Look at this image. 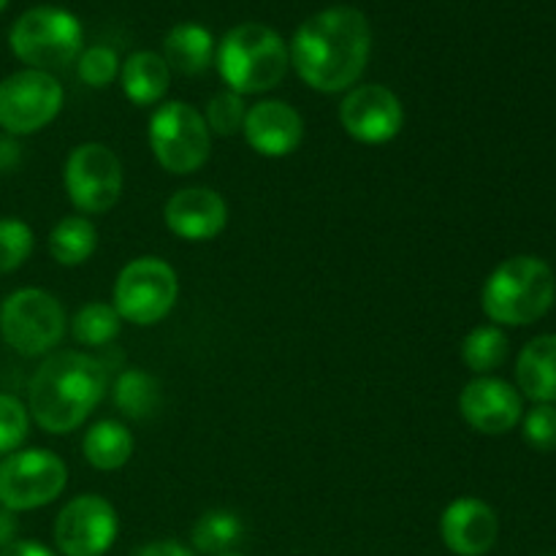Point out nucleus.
I'll use <instances>...</instances> for the list:
<instances>
[{"label": "nucleus", "instance_id": "obj_1", "mask_svg": "<svg viewBox=\"0 0 556 556\" xmlns=\"http://www.w3.org/2000/svg\"><path fill=\"white\" fill-rule=\"evenodd\" d=\"M372 52V27L353 5H334L299 25L288 47L291 63L318 92L351 90L362 79Z\"/></svg>", "mask_w": 556, "mask_h": 556}, {"label": "nucleus", "instance_id": "obj_2", "mask_svg": "<svg viewBox=\"0 0 556 556\" xmlns=\"http://www.w3.org/2000/svg\"><path fill=\"white\" fill-rule=\"evenodd\" d=\"M109 389L101 358L81 351H60L41 362L27 389V410L49 434H68L90 418Z\"/></svg>", "mask_w": 556, "mask_h": 556}, {"label": "nucleus", "instance_id": "obj_3", "mask_svg": "<svg viewBox=\"0 0 556 556\" xmlns=\"http://www.w3.org/2000/svg\"><path fill=\"white\" fill-rule=\"evenodd\" d=\"M215 63L228 90L244 98L275 90L286 79L291 54L280 33L261 22H244L223 36Z\"/></svg>", "mask_w": 556, "mask_h": 556}, {"label": "nucleus", "instance_id": "obj_4", "mask_svg": "<svg viewBox=\"0 0 556 556\" xmlns=\"http://www.w3.org/2000/svg\"><path fill=\"white\" fill-rule=\"evenodd\" d=\"M554 271L535 255H514L489 275L483 286V313L500 326H530L552 309Z\"/></svg>", "mask_w": 556, "mask_h": 556}, {"label": "nucleus", "instance_id": "obj_5", "mask_svg": "<svg viewBox=\"0 0 556 556\" xmlns=\"http://www.w3.org/2000/svg\"><path fill=\"white\" fill-rule=\"evenodd\" d=\"M81 22L58 5H36L14 22L9 33L11 52L36 71H58L81 54Z\"/></svg>", "mask_w": 556, "mask_h": 556}, {"label": "nucleus", "instance_id": "obj_6", "mask_svg": "<svg viewBox=\"0 0 556 556\" xmlns=\"http://www.w3.org/2000/svg\"><path fill=\"white\" fill-rule=\"evenodd\" d=\"M65 326L63 304L41 288L14 291L0 307V334L11 351L25 358L43 356L60 345Z\"/></svg>", "mask_w": 556, "mask_h": 556}, {"label": "nucleus", "instance_id": "obj_7", "mask_svg": "<svg viewBox=\"0 0 556 556\" xmlns=\"http://www.w3.org/2000/svg\"><path fill=\"white\" fill-rule=\"evenodd\" d=\"M179 280L174 266L163 258L144 255L119 269L114 282V309L134 326H155L174 309Z\"/></svg>", "mask_w": 556, "mask_h": 556}, {"label": "nucleus", "instance_id": "obj_8", "mask_svg": "<svg viewBox=\"0 0 556 556\" xmlns=\"http://www.w3.org/2000/svg\"><path fill=\"white\" fill-rule=\"evenodd\" d=\"M150 147L155 161L172 174H193L210 161L212 134L204 114L185 101H168L150 119Z\"/></svg>", "mask_w": 556, "mask_h": 556}, {"label": "nucleus", "instance_id": "obj_9", "mask_svg": "<svg viewBox=\"0 0 556 556\" xmlns=\"http://www.w3.org/2000/svg\"><path fill=\"white\" fill-rule=\"evenodd\" d=\"M68 483V467L47 448H25L0 459V508L36 510L54 503Z\"/></svg>", "mask_w": 556, "mask_h": 556}, {"label": "nucleus", "instance_id": "obj_10", "mask_svg": "<svg viewBox=\"0 0 556 556\" xmlns=\"http://www.w3.org/2000/svg\"><path fill=\"white\" fill-rule=\"evenodd\" d=\"M71 204L85 215H103L123 193V163L101 141H87L71 150L63 172Z\"/></svg>", "mask_w": 556, "mask_h": 556}, {"label": "nucleus", "instance_id": "obj_11", "mask_svg": "<svg viewBox=\"0 0 556 556\" xmlns=\"http://www.w3.org/2000/svg\"><path fill=\"white\" fill-rule=\"evenodd\" d=\"M63 98V87L47 71H16L0 81V128L11 136L36 134L58 117Z\"/></svg>", "mask_w": 556, "mask_h": 556}, {"label": "nucleus", "instance_id": "obj_12", "mask_svg": "<svg viewBox=\"0 0 556 556\" xmlns=\"http://www.w3.org/2000/svg\"><path fill=\"white\" fill-rule=\"evenodd\" d=\"M117 510L101 494L74 497L54 519V543L65 556H103L117 541Z\"/></svg>", "mask_w": 556, "mask_h": 556}, {"label": "nucleus", "instance_id": "obj_13", "mask_svg": "<svg viewBox=\"0 0 556 556\" xmlns=\"http://www.w3.org/2000/svg\"><path fill=\"white\" fill-rule=\"evenodd\" d=\"M340 123L362 144H386L405 125V109L394 90L383 85L353 87L340 106Z\"/></svg>", "mask_w": 556, "mask_h": 556}, {"label": "nucleus", "instance_id": "obj_14", "mask_svg": "<svg viewBox=\"0 0 556 556\" xmlns=\"http://www.w3.org/2000/svg\"><path fill=\"white\" fill-rule=\"evenodd\" d=\"M462 418L481 434H505L521 421V394L505 380L481 375L470 380L459 396Z\"/></svg>", "mask_w": 556, "mask_h": 556}, {"label": "nucleus", "instance_id": "obj_15", "mask_svg": "<svg viewBox=\"0 0 556 556\" xmlns=\"http://www.w3.org/2000/svg\"><path fill=\"white\" fill-rule=\"evenodd\" d=\"M163 220L185 242H210L228 226V206L217 190L182 188L166 201Z\"/></svg>", "mask_w": 556, "mask_h": 556}, {"label": "nucleus", "instance_id": "obj_16", "mask_svg": "<svg viewBox=\"0 0 556 556\" xmlns=\"http://www.w3.org/2000/svg\"><path fill=\"white\" fill-rule=\"evenodd\" d=\"M440 535L456 556H486L500 535L497 514L483 500L459 497L443 510Z\"/></svg>", "mask_w": 556, "mask_h": 556}, {"label": "nucleus", "instance_id": "obj_17", "mask_svg": "<svg viewBox=\"0 0 556 556\" xmlns=\"http://www.w3.org/2000/svg\"><path fill=\"white\" fill-rule=\"evenodd\" d=\"M244 139L258 155L286 157L299 150L304 139V119L291 103L258 101L248 109L242 128Z\"/></svg>", "mask_w": 556, "mask_h": 556}, {"label": "nucleus", "instance_id": "obj_18", "mask_svg": "<svg viewBox=\"0 0 556 556\" xmlns=\"http://www.w3.org/2000/svg\"><path fill=\"white\" fill-rule=\"evenodd\" d=\"M516 383L535 405L556 402V334L535 337L516 362Z\"/></svg>", "mask_w": 556, "mask_h": 556}, {"label": "nucleus", "instance_id": "obj_19", "mask_svg": "<svg viewBox=\"0 0 556 556\" xmlns=\"http://www.w3.org/2000/svg\"><path fill=\"white\" fill-rule=\"evenodd\" d=\"M163 60L182 76H199L215 60V38L199 22H182L163 38Z\"/></svg>", "mask_w": 556, "mask_h": 556}, {"label": "nucleus", "instance_id": "obj_20", "mask_svg": "<svg viewBox=\"0 0 556 556\" xmlns=\"http://www.w3.org/2000/svg\"><path fill=\"white\" fill-rule=\"evenodd\" d=\"M172 81V68L157 52H134L119 65V85L125 98L136 106H152L163 101Z\"/></svg>", "mask_w": 556, "mask_h": 556}, {"label": "nucleus", "instance_id": "obj_21", "mask_svg": "<svg viewBox=\"0 0 556 556\" xmlns=\"http://www.w3.org/2000/svg\"><path fill=\"white\" fill-rule=\"evenodd\" d=\"M81 454L96 470L114 472L128 465L134 456V434L128 432L125 424L106 418L87 429L85 440H81Z\"/></svg>", "mask_w": 556, "mask_h": 556}, {"label": "nucleus", "instance_id": "obj_22", "mask_svg": "<svg viewBox=\"0 0 556 556\" xmlns=\"http://www.w3.org/2000/svg\"><path fill=\"white\" fill-rule=\"evenodd\" d=\"M112 396L117 410L130 421H147L161 410L163 391L155 375L141 369H125L112 386Z\"/></svg>", "mask_w": 556, "mask_h": 556}, {"label": "nucleus", "instance_id": "obj_23", "mask_svg": "<svg viewBox=\"0 0 556 556\" xmlns=\"http://www.w3.org/2000/svg\"><path fill=\"white\" fill-rule=\"evenodd\" d=\"M98 250V231L85 215H68L49 233V253L60 266H81Z\"/></svg>", "mask_w": 556, "mask_h": 556}, {"label": "nucleus", "instance_id": "obj_24", "mask_svg": "<svg viewBox=\"0 0 556 556\" xmlns=\"http://www.w3.org/2000/svg\"><path fill=\"white\" fill-rule=\"evenodd\" d=\"M244 525L231 510H206L190 532V543L199 554L223 556L231 554L233 546L242 543Z\"/></svg>", "mask_w": 556, "mask_h": 556}, {"label": "nucleus", "instance_id": "obj_25", "mask_svg": "<svg viewBox=\"0 0 556 556\" xmlns=\"http://www.w3.org/2000/svg\"><path fill=\"white\" fill-rule=\"evenodd\" d=\"M508 358V337L500 326H478L462 342V362L478 375L500 369Z\"/></svg>", "mask_w": 556, "mask_h": 556}, {"label": "nucleus", "instance_id": "obj_26", "mask_svg": "<svg viewBox=\"0 0 556 556\" xmlns=\"http://www.w3.org/2000/svg\"><path fill=\"white\" fill-rule=\"evenodd\" d=\"M119 329H123V318L117 315L114 304L106 302H90L74 315L71 320V334L79 345L103 348L112 340H117Z\"/></svg>", "mask_w": 556, "mask_h": 556}, {"label": "nucleus", "instance_id": "obj_27", "mask_svg": "<svg viewBox=\"0 0 556 556\" xmlns=\"http://www.w3.org/2000/svg\"><path fill=\"white\" fill-rule=\"evenodd\" d=\"M244 117H248V103L239 92L223 90L210 98L204 112V123L210 134L215 136H233L244 128Z\"/></svg>", "mask_w": 556, "mask_h": 556}, {"label": "nucleus", "instance_id": "obj_28", "mask_svg": "<svg viewBox=\"0 0 556 556\" xmlns=\"http://www.w3.org/2000/svg\"><path fill=\"white\" fill-rule=\"evenodd\" d=\"M33 253V231L27 223L14 220H0V275L20 269Z\"/></svg>", "mask_w": 556, "mask_h": 556}, {"label": "nucleus", "instance_id": "obj_29", "mask_svg": "<svg viewBox=\"0 0 556 556\" xmlns=\"http://www.w3.org/2000/svg\"><path fill=\"white\" fill-rule=\"evenodd\" d=\"M30 432V410L16 396L0 394V456L20 451Z\"/></svg>", "mask_w": 556, "mask_h": 556}, {"label": "nucleus", "instance_id": "obj_30", "mask_svg": "<svg viewBox=\"0 0 556 556\" xmlns=\"http://www.w3.org/2000/svg\"><path fill=\"white\" fill-rule=\"evenodd\" d=\"M119 76V58L112 47H90L79 54V79L85 85L109 87Z\"/></svg>", "mask_w": 556, "mask_h": 556}, {"label": "nucleus", "instance_id": "obj_31", "mask_svg": "<svg viewBox=\"0 0 556 556\" xmlns=\"http://www.w3.org/2000/svg\"><path fill=\"white\" fill-rule=\"evenodd\" d=\"M525 440L541 454L556 451V405H535L527 413Z\"/></svg>", "mask_w": 556, "mask_h": 556}, {"label": "nucleus", "instance_id": "obj_32", "mask_svg": "<svg viewBox=\"0 0 556 556\" xmlns=\"http://www.w3.org/2000/svg\"><path fill=\"white\" fill-rule=\"evenodd\" d=\"M130 556H195V554L177 541H155V543H147V546L136 548Z\"/></svg>", "mask_w": 556, "mask_h": 556}, {"label": "nucleus", "instance_id": "obj_33", "mask_svg": "<svg viewBox=\"0 0 556 556\" xmlns=\"http://www.w3.org/2000/svg\"><path fill=\"white\" fill-rule=\"evenodd\" d=\"M0 556H58V554L36 541H14L11 546L0 548Z\"/></svg>", "mask_w": 556, "mask_h": 556}, {"label": "nucleus", "instance_id": "obj_34", "mask_svg": "<svg viewBox=\"0 0 556 556\" xmlns=\"http://www.w3.org/2000/svg\"><path fill=\"white\" fill-rule=\"evenodd\" d=\"M16 530H20V525H16L14 510L0 508V548L11 546L16 541Z\"/></svg>", "mask_w": 556, "mask_h": 556}, {"label": "nucleus", "instance_id": "obj_35", "mask_svg": "<svg viewBox=\"0 0 556 556\" xmlns=\"http://www.w3.org/2000/svg\"><path fill=\"white\" fill-rule=\"evenodd\" d=\"M5 5H9V0H0V11H3Z\"/></svg>", "mask_w": 556, "mask_h": 556}, {"label": "nucleus", "instance_id": "obj_36", "mask_svg": "<svg viewBox=\"0 0 556 556\" xmlns=\"http://www.w3.org/2000/svg\"><path fill=\"white\" fill-rule=\"evenodd\" d=\"M223 556H242V554H233V552H231V554H223Z\"/></svg>", "mask_w": 556, "mask_h": 556}]
</instances>
